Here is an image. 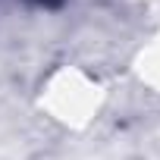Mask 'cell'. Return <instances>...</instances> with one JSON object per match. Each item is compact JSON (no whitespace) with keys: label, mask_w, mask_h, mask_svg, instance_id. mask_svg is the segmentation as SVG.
<instances>
[{"label":"cell","mask_w":160,"mask_h":160,"mask_svg":"<svg viewBox=\"0 0 160 160\" xmlns=\"http://www.w3.org/2000/svg\"><path fill=\"white\" fill-rule=\"evenodd\" d=\"M35 3H44V7H57V3H63V0H35Z\"/></svg>","instance_id":"cell-1"}]
</instances>
